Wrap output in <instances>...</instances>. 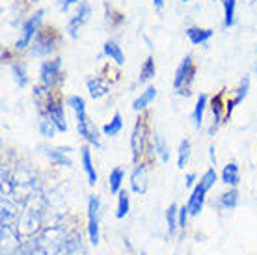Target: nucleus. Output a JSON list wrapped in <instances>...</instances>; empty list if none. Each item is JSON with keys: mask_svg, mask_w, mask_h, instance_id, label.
<instances>
[{"mask_svg": "<svg viewBox=\"0 0 257 255\" xmlns=\"http://www.w3.org/2000/svg\"><path fill=\"white\" fill-rule=\"evenodd\" d=\"M194 75H196V65L192 62V56L187 54L183 58V62L179 64L177 71H175V78H174V88L179 91L181 95H190V84L194 80Z\"/></svg>", "mask_w": 257, "mask_h": 255, "instance_id": "nucleus-1", "label": "nucleus"}, {"mask_svg": "<svg viewBox=\"0 0 257 255\" xmlns=\"http://www.w3.org/2000/svg\"><path fill=\"white\" fill-rule=\"evenodd\" d=\"M43 13H45L43 10H38V12L34 13L32 17H30V19L23 23V28H21V36H19V39L15 41V51H23V49H26V47H28V45L34 41V38L38 36V28H39V25H41Z\"/></svg>", "mask_w": 257, "mask_h": 255, "instance_id": "nucleus-2", "label": "nucleus"}, {"mask_svg": "<svg viewBox=\"0 0 257 255\" xmlns=\"http://www.w3.org/2000/svg\"><path fill=\"white\" fill-rule=\"evenodd\" d=\"M99 212H101V201L95 194L88 198V238L91 244H99Z\"/></svg>", "mask_w": 257, "mask_h": 255, "instance_id": "nucleus-3", "label": "nucleus"}, {"mask_svg": "<svg viewBox=\"0 0 257 255\" xmlns=\"http://www.w3.org/2000/svg\"><path fill=\"white\" fill-rule=\"evenodd\" d=\"M39 78H41V86L52 88L56 82L62 80V58H52L41 64L39 69Z\"/></svg>", "mask_w": 257, "mask_h": 255, "instance_id": "nucleus-4", "label": "nucleus"}, {"mask_svg": "<svg viewBox=\"0 0 257 255\" xmlns=\"http://www.w3.org/2000/svg\"><path fill=\"white\" fill-rule=\"evenodd\" d=\"M146 134H148V127H146V121L144 119H138L133 129V134H131V151H133V160L138 164L140 157L144 155V149H146Z\"/></svg>", "mask_w": 257, "mask_h": 255, "instance_id": "nucleus-5", "label": "nucleus"}, {"mask_svg": "<svg viewBox=\"0 0 257 255\" xmlns=\"http://www.w3.org/2000/svg\"><path fill=\"white\" fill-rule=\"evenodd\" d=\"M90 17H91V6L88 4V2H80V4H78L77 13L67 21V34H69L71 38L73 39L78 38L80 28H82V25L90 19Z\"/></svg>", "mask_w": 257, "mask_h": 255, "instance_id": "nucleus-6", "label": "nucleus"}, {"mask_svg": "<svg viewBox=\"0 0 257 255\" xmlns=\"http://www.w3.org/2000/svg\"><path fill=\"white\" fill-rule=\"evenodd\" d=\"M56 47V41H54V36L51 32H38V36L34 38L32 41V49H30V54L36 58H43L49 56Z\"/></svg>", "mask_w": 257, "mask_h": 255, "instance_id": "nucleus-7", "label": "nucleus"}, {"mask_svg": "<svg viewBox=\"0 0 257 255\" xmlns=\"http://www.w3.org/2000/svg\"><path fill=\"white\" fill-rule=\"evenodd\" d=\"M77 127H78V133H80V136H82L88 144H91V146H95V147L101 146L97 127L90 121V119H88V115H86V114H78L77 115Z\"/></svg>", "mask_w": 257, "mask_h": 255, "instance_id": "nucleus-8", "label": "nucleus"}, {"mask_svg": "<svg viewBox=\"0 0 257 255\" xmlns=\"http://www.w3.org/2000/svg\"><path fill=\"white\" fill-rule=\"evenodd\" d=\"M131 190L144 196L148 192V166L140 162L131 173Z\"/></svg>", "mask_w": 257, "mask_h": 255, "instance_id": "nucleus-9", "label": "nucleus"}, {"mask_svg": "<svg viewBox=\"0 0 257 255\" xmlns=\"http://www.w3.org/2000/svg\"><path fill=\"white\" fill-rule=\"evenodd\" d=\"M47 117L54 123V127L58 129V133H65L67 131V117H65V108L60 104V102H52L51 106L47 108ZM43 117V115H41Z\"/></svg>", "mask_w": 257, "mask_h": 255, "instance_id": "nucleus-10", "label": "nucleus"}, {"mask_svg": "<svg viewBox=\"0 0 257 255\" xmlns=\"http://www.w3.org/2000/svg\"><path fill=\"white\" fill-rule=\"evenodd\" d=\"M205 196H207V190L198 183V185L192 188V194H190V198H188V203H187L188 211H190V216H199V212L203 211Z\"/></svg>", "mask_w": 257, "mask_h": 255, "instance_id": "nucleus-11", "label": "nucleus"}, {"mask_svg": "<svg viewBox=\"0 0 257 255\" xmlns=\"http://www.w3.org/2000/svg\"><path fill=\"white\" fill-rule=\"evenodd\" d=\"M80 164H82L84 172H86L88 183L93 186L97 183V172H95V166H93V159H91L90 146H82V147H80Z\"/></svg>", "mask_w": 257, "mask_h": 255, "instance_id": "nucleus-12", "label": "nucleus"}, {"mask_svg": "<svg viewBox=\"0 0 257 255\" xmlns=\"http://www.w3.org/2000/svg\"><path fill=\"white\" fill-rule=\"evenodd\" d=\"M71 149L69 147H52L47 151V157L51 160L52 164H56V166H64V168H71L73 166V160L69 157Z\"/></svg>", "mask_w": 257, "mask_h": 255, "instance_id": "nucleus-13", "label": "nucleus"}, {"mask_svg": "<svg viewBox=\"0 0 257 255\" xmlns=\"http://www.w3.org/2000/svg\"><path fill=\"white\" fill-rule=\"evenodd\" d=\"M86 86H88V91H90L91 99H101V97H104L110 91L108 80H106V78H103V77L88 78Z\"/></svg>", "mask_w": 257, "mask_h": 255, "instance_id": "nucleus-14", "label": "nucleus"}, {"mask_svg": "<svg viewBox=\"0 0 257 255\" xmlns=\"http://www.w3.org/2000/svg\"><path fill=\"white\" fill-rule=\"evenodd\" d=\"M60 255H88V251H86V248H84L82 244V236L78 235L67 236L64 246H62Z\"/></svg>", "mask_w": 257, "mask_h": 255, "instance_id": "nucleus-15", "label": "nucleus"}, {"mask_svg": "<svg viewBox=\"0 0 257 255\" xmlns=\"http://www.w3.org/2000/svg\"><path fill=\"white\" fill-rule=\"evenodd\" d=\"M214 36V30L212 28H198V26H192L187 30V38L190 39L192 45H203L207 43L209 39Z\"/></svg>", "mask_w": 257, "mask_h": 255, "instance_id": "nucleus-16", "label": "nucleus"}, {"mask_svg": "<svg viewBox=\"0 0 257 255\" xmlns=\"http://www.w3.org/2000/svg\"><path fill=\"white\" fill-rule=\"evenodd\" d=\"M155 97H157V88H155V86L146 88V91H142L140 97H136L135 99V102H133V110H135V112H140V110L148 108L149 104L155 101Z\"/></svg>", "mask_w": 257, "mask_h": 255, "instance_id": "nucleus-17", "label": "nucleus"}, {"mask_svg": "<svg viewBox=\"0 0 257 255\" xmlns=\"http://www.w3.org/2000/svg\"><path fill=\"white\" fill-rule=\"evenodd\" d=\"M103 54L106 58H110L112 62H116L117 65L125 64V54H123L121 47H119L116 41H106V43L103 45Z\"/></svg>", "mask_w": 257, "mask_h": 255, "instance_id": "nucleus-18", "label": "nucleus"}, {"mask_svg": "<svg viewBox=\"0 0 257 255\" xmlns=\"http://www.w3.org/2000/svg\"><path fill=\"white\" fill-rule=\"evenodd\" d=\"M240 181V173H238V166L235 162H229L227 166L222 170V183L227 186H237Z\"/></svg>", "mask_w": 257, "mask_h": 255, "instance_id": "nucleus-19", "label": "nucleus"}, {"mask_svg": "<svg viewBox=\"0 0 257 255\" xmlns=\"http://www.w3.org/2000/svg\"><path fill=\"white\" fill-rule=\"evenodd\" d=\"M123 181H125V170L121 166H116L112 172H110V177H108V186H110V192L112 194H119L121 192V185Z\"/></svg>", "mask_w": 257, "mask_h": 255, "instance_id": "nucleus-20", "label": "nucleus"}, {"mask_svg": "<svg viewBox=\"0 0 257 255\" xmlns=\"http://www.w3.org/2000/svg\"><path fill=\"white\" fill-rule=\"evenodd\" d=\"M207 95L205 93H201L198 97V101H196V106H194V112H192V121H194V127L199 129L203 125V114H205V108H207Z\"/></svg>", "mask_w": 257, "mask_h": 255, "instance_id": "nucleus-21", "label": "nucleus"}, {"mask_svg": "<svg viewBox=\"0 0 257 255\" xmlns=\"http://www.w3.org/2000/svg\"><path fill=\"white\" fill-rule=\"evenodd\" d=\"M153 149L155 153L161 157V160L164 164L170 162V147H168L166 140L162 138L161 134H153Z\"/></svg>", "mask_w": 257, "mask_h": 255, "instance_id": "nucleus-22", "label": "nucleus"}, {"mask_svg": "<svg viewBox=\"0 0 257 255\" xmlns=\"http://www.w3.org/2000/svg\"><path fill=\"white\" fill-rule=\"evenodd\" d=\"M155 73H157V65H155V58L149 56L144 65H142L140 69V77H138V84H148L151 78L155 77Z\"/></svg>", "mask_w": 257, "mask_h": 255, "instance_id": "nucleus-23", "label": "nucleus"}, {"mask_svg": "<svg viewBox=\"0 0 257 255\" xmlns=\"http://www.w3.org/2000/svg\"><path fill=\"white\" fill-rule=\"evenodd\" d=\"M166 225H168V233L174 235L175 229L179 227V207L175 203H172L166 209Z\"/></svg>", "mask_w": 257, "mask_h": 255, "instance_id": "nucleus-24", "label": "nucleus"}, {"mask_svg": "<svg viewBox=\"0 0 257 255\" xmlns=\"http://www.w3.org/2000/svg\"><path fill=\"white\" fill-rule=\"evenodd\" d=\"M190 153H192V144H190V140H181L179 144V149H177V168H183L187 166L188 159H190Z\"/></svg>", "mask_w": 257, "mask_h": 255, "instance_id": "nucleus-25", "label": "nucleus"}, {"mask_svg": "<svg viewBox=\"0 0 257 255\" xmlns=\"http://www.w3.org/2000/svg\"><path fill=\"white\" fill-rule=\"evenodd\" d=\"M128 209H131V199H128V192L121 190L117 194V207H116V218L117 220H123V218L128 214Z\"/></svg>", "mask_w": 257, "mask_h": 255, "instance_id": "nucleus-26", "label": "nucleus"}, {"mask_svg": "<svg viewBox=\"0 0 257 255\" xmlns=\"http://www.w3.org/2000/svg\"><path fill=\"white\" fill-rule=\"evenodd\" d=\"M238 203V192L237 188H231V190L224 192L222 196H220V207L225 209V211H233Z\"/></svg>", "mask_w": 257, "mask_h": 255, "instance_id": "nucleus-27", "label": "nucleus"}, {"mask_svg": "<svg viewBox=\"0 0 257 255\" xmlns=\"http://www.w3.org/2000/svg\"><path fill=\"white\" fill-rule=\"evenodd\" d=\"M224 4V26L231 28L235 25V12H237V0H222Z\"/></svg>", "mask_w": 257, "mask_h": 255, "instance_id": "nucleus-28", "label": "nucleus"}, {"mask_svg": "<svg viewBox=\"0 0 257 255\" xmlns=\"http://www.w3.org/2000/svg\"><path fill=\"white\" fill-rule=\"evenodd\" d=\"M121 129H123V117L119 112H116L114 117L103 127V134L104 136H116V134L121 133Z\"/></svg>", "mask_w": 257, "mask_h": 255, "instance_id": "nucleus-29", "label": "nucleus"}, {"mask_svg": "<svg viewBox=\"0 0 257 255\" xmlns=\"http://www.w3.org/2000/svg\"><path fill=\"white\" fill-rule=\"evenodd\" d=\"M12 77L17 86L26 88L28 86V75H26V67L23 64H13L12 65Z\"/></svg>", "mask_w": 257, "mask_h": 255, "instance_id": "nucleus-30", "label": "nucleus"}, {"mask_svg": "<svg viewBox=\"0 0 257 255\" xmlns=\"http://www.w3.org/2000/svg\"><path fill=\"white\" fill-rule=\"evenodd\" d=\"M38 131H39V134H41V136H45V138H54L56 133H58V129L54 127V123H52L47 115H43V117L39 119Z\"/></svg>", "mask_w": 257, "mask_h": 255, "instance_id": "nucleus-31", "label": "nucleus"}, {"mask_svg": "<svg viewBox=\"0 0 257 255\" xmlns=\"http://www.w3.org/2000/svg\"><path fill=\"white\" fill-rule=\"evenodd\" d=\"M248 91H250V77H244L242 80H240V84H238V88H237V93H235V97L231 99L233 106H238L240 102L244 101L246 95H248Z\"/></svg>", "mask_w": 257, "mask_h": 255, "instance_id": "nucleus-32", "label": "nucleus"}, {"mask_svg": "<svg viewBox=\"0 0 257 255\" xmlns=\"http://www.w3.org/2000/svg\"><path fill=\"white\" fill-rule=\"evenodd\" d=\"M67 106H69L75 114H86V101L80 95H69L67 97Z\"/></svg>", "mask_w": 257, "mask_h": 255, "instance_id": "nucleus-33", "label": "nucleus"}, {"mask_svg": "<svg viewBox=\"0 0 257 255\" xmlns=\"http://www.w3.org/2000/svg\"><path fill=\"white\" fill-rule=\"evenodd\" d=\"M216 181H218L216 170H214V168H209V170H207V172L201 175V179H199V185H201L207 192H209L212 186H214V183H216Z\"/></svg>", "mask_w": 257, "mask_h": 255, "instance_id": "nucleus-34", "label": "nucleus"}, {"mask_svg": "<svg viewBox=\"0 0 257 255\" xmlns=\"http://www.w3.org/2000/svg\"><path fill=\"white\" fill-rule=\"evenodd\" d=\"M188 216H190V211H188L187 205L179 207V229H185V227H187Z\"/></svg>", "mask_w": 257, "mask_h": 255, "instance_id": "nucleus-35", "label": "nucleus"}, {"mask_svg": "<svg viewBox=\"0 0 257 255\" xmlns=\"http://www.w3.org/2000/svg\"><path fill=\"white\" fill-rule=\"evenodd\" d=\"M60 2H62V6H60L62 13H67L69 6H73V4H78V0H60Z\"/></svg>", "mask_w": 257, "mask_h": 255, "instance_id": "nucleus-36", "label": "nucleus"}, {"mask_svg": "<svg viewBox=\"0 0 257 255\" xmlns=\"http://www.w3.org/2000/svg\"><path fill=\"white\" fill-rule=\"evenodd\" d=\"M185 185L187 186H196V173L190 172L185 175Z\"/></svg>", "mask_w": 257, "mask_h": 255, "instance_id": "nucleus-37", "label": "nucleus"}, {"mask_svg": "<svg viewBox=\"0 0 257 255\" xmlns=\"http://www.w3.org/2000/svg\"><path fill=\"white\" fill-rule=\"evenodd\" d=\"M153 6H155V10H162V6H164V0H153Z\"/></svg>", "mask_w": 257, "mask_h": 255, "instance_id": "nucleus-38", "label": "nucleus"}, {"mask_svg": "<svg viewBox=\"0 0 257 255\" xmlns=\"http://www.w3.org/2000/svg\"><path fill=\"white\" fill-rule=\"evenodd\" d=\"M209 151H211V160H212V164H214V162H216V155H214V146H211V149H209Z\"/></svg>", "mask_w": 257, "mask_h": 255, "instance_id": "nucleus-39", "label": "nucleus"}, {"mask_svg": "<svg viewBox=\"0 0 257 255\" xmlns=\"http://www.w3.org/2000/svg\"><path fill=\"white\" fill-rule=\"evenodd\" d=\"M140 255H148V253H146V251H142V253Z\"/></svg>", "mask_w": 257, "mask_h": 255, "instance_id": "nucleus-40", "label": "nucleus"}, {"mask_svg": "<svg viewBox=\"0 0 257 255\" xmlns=\"http://www.w3.org/2000/svg\"><path fill=\"white\" fill-rule=\"evenodd\" d=\"M183 2H190V0H183Z\"/></svg>", "mask_w": 257, "mask_h": 255, "instance_id": "nucleus-41", "label": "nucleus"}, {"mask_svg": "<svg viewBox=\"0 0 257 255\" xmlns=\"http://www.w3.org/2000/svg\"><path fill=\"white\" fill-rule=\"evenodd\" d=\"M255 73H257V64H255Z\"/></svg>", "mask_w": 257, "mask_h": 255, "instance_id": "nucleus-42", "label": "nucleus"}, {"mask_svg": "<svg viewBox=\"0 0 257 255\" xmlns=\"http://www.w3.org/2000/svg\"><path fill=\"white\" fill-rule=\"evenodd\" d=\"M212 2H216V0H212Z\"/></svg>", "mask_w": 257, "mask_h": 255, "instance_id": "nucleus-43", "label": "nucleus"}, {"mask_svg": "<svg viewBox=\"0 0 257 255\" xmlns=\"http://www.w3.org/2000/svg\"><path fill=\"white\" fill-rule=\"evenodd\" d=\"M103 2H106V0H103Z\"/></svg>", "mask_w": 257, "mask_h": 255, "instance_id": "nucleus-44", "label": "nucleus"}, {"mask_svg": "<svg viewBox=\"0 0 257 255\" xmlns=\"http://www.w3.org/2000/svg\"><path fill=\"white\" fill-rule=\"evenodd\" d=\"M23 2H26V0H23Z\"/></svg>", "mask_w": 257, "mask_h": 255, "instance_id": "nucleus-45", "label": "nucleus"}, {"mask_svg": "<svg viewBox=\"0 0 257 255\" xmlns=\"http://www.w3.org/2000/svg\"><path fill=\"white\" fill-rule=\"evenodd\" d=\"M255 52H257V49H255Z\"/></svg>", "mask_w": 257, "mask_h": 255, "instance_id": "nucleus-46", "label": "nucleus"}]
</instances>
